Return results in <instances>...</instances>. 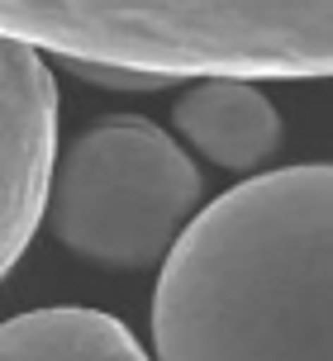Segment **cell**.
Instances as JSON below:
<instances>
[{"instance_id":"3957f363","label":"cell","mask_w":333,"mask_h":361,"mask_svg":"<svg viewBox=\"0 0 333 361\" xmlns=\"http://www.w3.org/2000/svg\"><path fill=\"white\" fill-rule=\"evenodd\" d=\"M186 147L143 114H105L57 152L48 228L72 257L105 271H162L205 204Z\"/></svg>"},{"instance_id":"8992f818","label":"cell","mask_w":333,"mask_h":361,"mask_svg":"<svg viewBox=\"0 0 333 361\" xmlns=\"http://www.w3.org/2000/svg\"><path fill=\"white\" fill-rule=\"evenodd\" d=\"M0 361H157L129 324L81 305L29 309L0 324Z\"/></svg>"},{"instance_id":"277c9868","label":"cell","mask_w":333,"mask_h":361,"mask_svg":"<svg viewBox=\"0 0 333 361\" xmlns=\"http://www.w3.org/2000/svg\"><path fill=\"white\" fill-rule=\"evenodd\" d=\"M57 81L43 53L0 38V281L48 214L57 166Z\"/></svg>"},{"instance_id":"5b68a950","label":"cell","mask_w":333,"mask_h":361,"mask_svg":"<svg viewBox=\"0 0 333 361\" xmlns=\"http://www.w3.org/2000/svg\"><path fill=\"white\" fill-rule=\"evenodd\" d=\"M171 124L205 162L224 171H258L281 147V114L272 95L243 81H195L176 95Z\"/></svg>"},{"instance_id":"7a4b0ae2","label":"cell","mask_w":333,"mask_h":361,"mask_svg":"<svg viewBox=\"0 0 333 361\" xmlns=\"http://www.w3.org/2000/svg\"><path fill=\"white\" fill-rule=\"evenodd\" d=\"M0 38L57 62L124 67L171 86L333 76V5L0 0Z\"/></svg>"},{"instance_id":"52a82bcc","label":"cell","mask_w":333,"mask_h":361,"mask_svg":"<svg viewBox=\"0 0 333 361\" xmlns=\"http://www.w3.org/2000/svg\"><path fill=\"white\" fill-rule=\"evenodd\" d=\"M81 81L91 86H105V90H157V86H171L162 76H138V72H124V67H95V62H67Z\"/></svg>"},{"instance_id":"6da1fadb","label":"cell","mask_w":333,"mask_h":361,"mask_svg":"<svg viewBox=\"0 0 333 361\" xmlns=\"http://www.w3.org/2000/svg\"><path fill=\"white\" fill-rule=\"evenodd\" d=\"M157 361H333V162L205 204L157 271Z\"/></svg>"}]
</instances>
